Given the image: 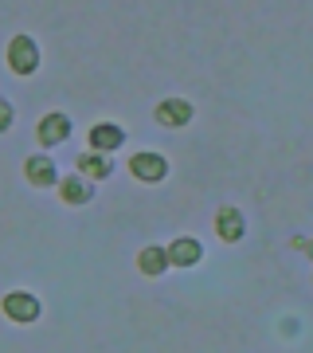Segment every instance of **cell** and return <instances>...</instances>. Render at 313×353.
<instances>
[{"label": "cell", "mask_w": 313, "mask_h": 353, "mask_svg": "<svg viewBox=\"0 0 313 353\" xmlns=\"http://www.w3.org/2000/svg\"><path fill=\"white\" fill-rule=\"evenodd\" d=\"M8 67H12V75H32L39 67V48L32 36H16L8 43Z\"/></svg>", "instance_id": "1"}, {"label": "cell", "mask_w": 313, "mask_h": 353, "mask_svg": "<svg viewBox=\"0 0 313 353\" xmlns=\"http://www.w3.org/2000/svg\"><path fill=\"white\" fill-rule=\"evenodd\" d=\"M129 173L138 176V181H145V185H157L169 173V161H164L161 153H133L129 157Z\"/></svg>", "instance_id": "2"}, {"label": "cell", "mask_w": 313, "mask_h": 353, "mask_svg": "<svg viewBox=\"0 0 313 353\" xmlns=\"http://www.w3.org/2000/svg\"><path fill=\"white\" fill-rule=\"evenodd\" d=\"M4 314L12 318V322H36L39 318V303L36 294H28V290H12V294H4Z\"/></svg>", "instance_id": "3"}, {"label": "cell", "mask_w": 313, "mask_h": 353, "mask_svg": "<svg viewBox=\"0 0 313 353\" xmlns=\"http://www.w3.org/2000/svg\"><path fill=\"white\" fill-rule=\"evenodd\" d=\"M192 102H184V99H164V102H157V122L161 126H169V130H180V126H188L192 122Z\"/></svg>", "instance_id": "4"}, {"label": "cell", "mask_w": 313, "mask_h": 353, "mask_svg": "<svg viewBox=\"0 0 313 353\" xmlns=\"http://www.w3.org/2000/svg\"><path fill=\"white\" fill-rule=\"evenodd\" d=\"M36 138L43 141V145H59V141H67L71 138V118H67V114H47V118H39Z\"/></svg>", "instance_id": "5"}, {"label": "cell", "mask_w": 313, "mask_h": 353, "mask_svg": "<svg viewBox=\"0 0 313 353\" xmlns=\"http://www.w3.org/2000/svg\"><path fill=\"white\" fill-rule=\"evenodd\" d=\"M215 232H219V240L239 243L247 236V220H243L239 208H219V212H215Z\"/></svg>", "instance_id": "6"}, {"label": "cell", "mask_w": 313, "mask_h": 353, "mask_svg": "<svg viewBox=\"0 0 313 353\" xmlns=\"http://www.w3.org/2000/svg\"><path fill=\"white\" fill-rule=\"evenodd\" d=\"M122 141H125V130L114 126V122H98V126L90 130V150L94 153H114Z\"/></svg>", "instance_id": "7"}, {"label": "cell", "mask_w": 313, "mask_h": 353, "mask_svg": "<svg viewBox=\"0 0 313 353\" xmlns=\"http://www.w3.org/2000/svg\"><path fill=\"white\" fill-rule=\"evenodd\" d=\"M24 176L36 185V189H47V185L59 181V169H55L51 157H28V161H24Z\"/></svg>", "instance_id": "8"}, {"label": "cell", "mask_w": 313, "mask_h": 353, "mask_svg": "<svg viewBox=\"0 0 313 353\" xmlns=\"http://www.w3.org/2000/svg\"><path fill=\"white\" fill-rule=\"evenodd\" d=\"M78 176H83V181H106V176L114 173V161L110 157H106V153H83V157H78Z\"/></svg>", "instance_id": "9"}, {"label": "cell", "mask_w": 313, "mask_h": 353, "mask_svg": "<svg viewBox=\"0 0 313 353\" xmlns=\"http://www.w3.org/2000/svg\"><path fill=\"white\" fill-rule=\"evenodd\" d=\"M164 252H169V263L173 267H196L204 259L200 240H176L173 248H164Z\"/></svg>", "instance_id": "10"}, {"label": "cell", "mask_w": 313, "mask_h": 353, "mask_svg": "<svg viewBox=\"0 0 313 353\" xmlns=\"http://www.w3.org/2000/svg\"><path fill=\"white\" fill-rule=\"evenodd\" d=\"M59 196L67 204H87L90 196H94V189H90V181H83V176H63Z\"/></svg>", "instance_id": "11"}, {"label": "cell", "mask_w": 313, "mask_h": 353, "mask_svg": "<svg viewBox=\"0 0 313 353\" xmlns=\"http://www.w3.org/2000/svg\"><path fill=\"white\" fill-rule=\"evenodd\" d=\"M138 267L145 271V275H161V271H169V252L164 248H145V252L138 255Z\"/></svg>", "instance_id": "12"}, {"label": "cell", "mask_w": 313, "mask_h": 353, "mask_svg": "<svg viewBox=\"0 0 313 353\" xmlns=\"http://www.w3.org/2000/svg\"><path fill=\"white\" fill-rule=\"evenodd\" d=\"M8 126H12V102L0 94V134H4Z\"/></svg>", "instance_id": "13"}, {"label": "cell", "mask_w": 313, "mask_h": 353, "mask_svg": "<svg viewBox=\"0 0 313 353\" xmlns=\"http://www.w3.org/2000/svg\"><path fill=\"white\" fill-rule=\"evenodd\" d=\"M298 248H301V252H310V255H313V240H298Z\"/></svg>", "instance_id": "14"}]
</instances>
